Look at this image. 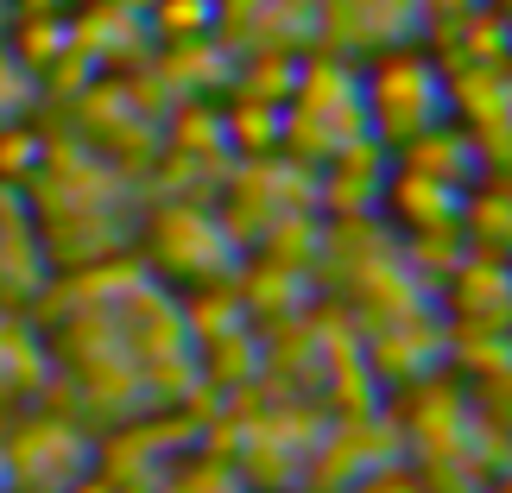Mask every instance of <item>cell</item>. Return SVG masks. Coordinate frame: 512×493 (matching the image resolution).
Masks as SVG:
<instances>
[{
	"label": "cell",
	"mask_w": 512,
	"mask_h": 493,
	"mask_svg": "<svg viewBox=\"0 0 512 493\" xmlns=\"http://www.w3.org/2000/svg\"><path fill=\"white\" fill-rule=\"evenodd\" d=\"M361 102H367V133L380 146H411L449 121V64L418 45H392L361 70Z\"/></svg>",
	"instance_id": "obj_1"
},
{
	"label": "cell",
	"mask_w": 512,
	"mask_h": 493,
	"mask_svg": "<svg viewBox=\"0 0 512 493\" xmlns=\"http://www.w3.org/2000/svg\"><path fill=\"white\" fill-rule=\"evenodd\" d=\"M285 133L304 152H329L367 140V102H361V70L342 57H317L304 76H291V108H285Z\"/></svg>",
	"instance_id": "obj_2"
},
{
	"label": "cell",
	"mask_w": 512,
	"mask_h": 493,
	"mask_svg": "<svg viewBox=\"0 0 512 493\" xmlns=\"http://www.w3.org/2000/svg\"><path fill=\"white\" fill-rule=\"evenodd\" d=\"M449 114H462L468 146L487 171L512 177V57L506 64H449Z\"/></svg>",
	"instance_id": "obj_3"
},
{
	"label": "cell",
	"mask_w": 512,
	"mask_h": 493,
	"mask_svg": "<svg viewBox=\"0 0 512 493\" xmlns=\"http://www.w3.org/2000/svg\"><path fill=\"white\" fill-rule=\"evenodd\" d=\"M317 26L348 57H380L392 45H418L430 7L424 0H317Z\"/></svg>",
	"instance_id": "obj_4"
},
{
	"label": "cell",
	"mask_w": 512,
	"mask_h": 493,
	"mask_svg": "<svg viewBox=\"0 0 512 493\" xmlns=\"http://www.w3.org/2000/svg\"><path fill=\"white\" fill-rule=\"evenodd\" d=\"M494 7H500V13H506V19H512V0H494Z\"/></svg>",
	"instance_id": "obj_5"
}]
</instances>
